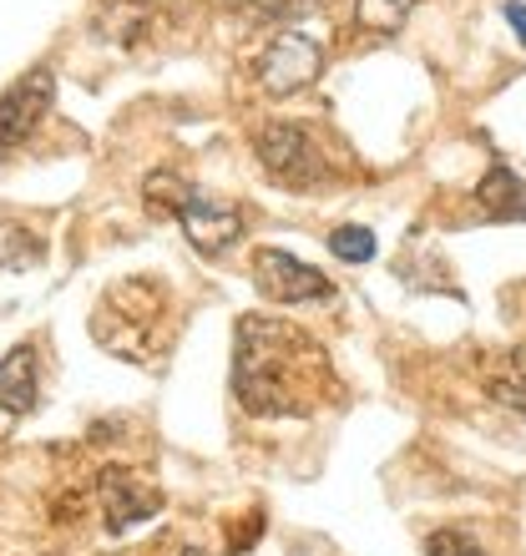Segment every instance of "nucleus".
Instances as JSON below:
<instances>
[{
  "instance_id": "10",
  "label": "nucleus",
  "mask_w": 526,
  "mask_h": 556,
  "mask_svg": "<svg viewBox=\"0 0 526 556\" xmlns=\"http://www.w3.org/2000/svg\"><path fill=\"white\" fill-rule=\"evenodd\" d=\"M415 5H421V0H354V26L360 30H400Z\"/></svg>"
},
{
  "instance_id": "1",
  "label": "nucleus",
  "mask_w": 526,
  "mask_h": 556,
  "mask_svg": "<svg viewBox=\"0 0 526 556\" xmlns=\"http://www.w3.org/2000/svg\"><path fill=\"white\" fill-rule=\"evenodd\" d=\"M304 334H293L284 319L243 314L238 319V350H234V395L249 415H304Z\"/></svg>"
},
{
  "instance_id": "3",
  "label": "nucleus",
  "mask_w": 526,
  "mask_h": 556,
  "mask_svg": "<svg viewBox=\"0 0 526 556\" xmlns=\"http://www.w3.org/2000/svg\"><path fill=\"white\" fill-rule=\"evenodd\" d=\"M253 152H259L263 173L284 182V188H320L324 182V157L320 147L309 142L304 127H293V122H274V127H263L253 137Z\"/></svg>"
},
{
  "instance_id": "7",
  "label": "nucleus",
  "mask_w": 526,
  "mask_h": 556,
  "mask_svg": "<svg viewBox=\"0 0 526 556\" xmlns=\"http://www.w3.org/2000/svg\"><path fill=\"white\" fill-rule=\"evenodd\" d=\"M51 102H57L51 72H30V76H21L11 91H0V152L26 142V137L41 127L46 112H51Z\"/></svg>"
},
{
  "instance_id": "9",
  "label": "nucleus",
  "mask_w": 526,
  "mask_h": 556,
  "mask_svg": "<svg viewBox=\"0 0 526 556\" xmlns=\"http://www.w3.org/2000/svg\"><path fill=\"white\" fill-rule=\"evenodd\" d=\"M476 203H481L486 218L497 223H526V182L506 167H491L481 177V188H476Z\"/></svg>"
},
{
  "instance_id": "15",
  "label": "nucleus",
  "mask_w": 526,
  "mask_h": 556,
  "mask_svg": "<svg viewBox=\"0 0 526 556\" xmlns=\"http://www.w3.org/2000/svg\"><path fill=\"white\" fill-rule=\"evenodd\" d=\"M177 556H208V552H198V546H188V552H177Z\"/></svg>"
},
{
  "instance_id": "14",
  "label": "nucleus",
  "mask_w": 526,
  "mask_h": 556,
  "mask_svg": "<svg viewBox=\"0 0 526 556\" xmlns=\"http://www.w3.org/2000/svg\"><path fill=\"white\" fill-rule=\"evenodd\" d=\"M501 15H506V26L516 30V41L526 46V0H506V5H501Z\"/></svg>"
},
{
  "instance_id": "8",
  "label": "nucleus",
  "mask_w": 526,
  "mask_h": 556,
  "mask_svg": "<svg viewBox=\"0 0 526 556\" xmlns=\"http://www.w3.org/2000/svg\"><path fill=\"white\" fill-rule=\"evenodd\" d=\"M36 350L30 344H21V350H11L5 359H0V435L11 430L21 415L36 410Z\"/></svg>"
},
{
  "instance_id": "6",
  "label": "nucleus",
  "mask_w": 526,
  "mask_h": 556,
  "mask_svg": "<svg viewBox=\"0 0 526 556\" xmlns=\"http://www.w3.org/2000/svg\"><path fill=\"white\" fill-rule=\"evenodd\" d=\"M97 496H102V516L112 531H132L162 511V491L132 466H107L97 476Z\"/></svg>"
},
{
  "instance_id": "13",
  "label": "nucleus",
  "mask_w": 526,
  "mask_h": 556,
  "mask_svg": "<svg viewBox=\"0 0 526 556\" xmlns=\"http://www.w3.org/2000/svg\"><path fill=\"white\" fill-rule=\"evenodd\" d=\"M425 556H486V552L471 542L466 531L440 527V531H430V542H425Z\"/></svg>"
},
{
  "instance_id": "12",
  "label": "nucleus",
  "mask_w": 526,
  "mask_h": 556,
  "mask_svg": "<svg viewBox=\"0 0 526 556\" xmlns=\"http://www.w3.org/2000/svg\"><path fill=\"white\" fill-rule=\"evenodd\" d=\"M491 395L506 400V405H522V410H526V344L506 354V380H491Z\"/></svg>"
},
{
  "instance_id": "2",
  "label": "nucleus",
  "mask_w": 526,
  "mask_h": 556,
  "mask_svg": "<svg viewBox=\"0 0 526 556\" xmlns=\"http://www.w3.org/2000/svg\"><path fill=\"white\" fill-rule=\"evenodd\" d=\"M147 192H152V198H158V203L167 207L177 223H183L188 243L198 253H208V258L228 253L238 238H243V218H238V207L223 203V198H208L203 188H192L188 177L152 173V177H147Z\"/></svg>"
},
{
  "instance_id": "11",
  "label": "nucleus",
  "mask_w": 526,
  "mask_h": 556,
  "mask_svg": "<svg viewBox=\"0 0 526 556\" xmlns=\"http://www.w3.org/2000/svg\"><path fill=\"white\" fill-rule=\"evenodd\" d=\"M329 249H335L345 264H370V258H375V233L360 228V223H345V228L329 233Z\"/></svg>"
},
{
  "instance_id": "4",
  "label": "nucleus",
  "mask_w": 526,
  "mask_h": 556,
  "mask_svg": "<svg viewBox=\"0 0 526 556\" xmlns=\"http://www.w3.org/2000/svg\"><path fill=\"white\" fill-rule=\"evenodd\" d=\"M320 72H324V46L314 36H304V30H284V36L268 41V51L259 61V87L268 97H293L309 81H320Z\"/></svg>"
},
{
  "instance_id": "5",
  "label": "nucleus",
  "mask_w": 526,
  "mask_h": 556,
  "mask_svg": "<svg viewBox=\"0 0 526 556\" xmlns=\"http://www.w3.org/2000/svg\"><path fill=\"white\" fill-rule=\"evenodd\" d=\"M253 278H259V293L274 299V304H320L335 293V283L320 274L314 264L293 258L284 249H259L253 253Z\"/></svg>"
}]
</instances>
